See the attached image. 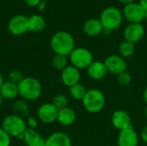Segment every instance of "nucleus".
I'll use <instances>...</instances> for the list:
<instances>
[{
	"label": "nucleus",
	"mask_w": 147,
	"mask_h": 146,
	"mask_svg": "<svg viewBox=\"0 0 147 146\" xmlns=\"http://www.w3.org/2000/svg\"><path fill=\"white\" fill-rule=\"evenodd\" d=\"M59 109L53 103L42 104L37 111L38 119L46 124H51L57 120Z\"/></svg>",
	"instance_id": "9d476101"
},
{
	"label": "nucleus",
	"mask_w": 147,
	"mask_h": 146,
	"mask_svg": "<svg viewBox=\"0 0 147 146\" xmlns=\"http://www.w3.org/2000/svg\"><path fill=\"white\" fill-rule=\"evenodd\" d=\"M81 78L80 71L78 68L71 65L61 71V81L66 87H71L79 83Z\"/></svg>",
	"instance_id": "ddd939ff"
},
{
	"label": "nucleus",
	"mask_w": 147,
	"mask_h": 146,
	"mask_svg": "<svg viewBox=\"0 0 147 146\" xmlns=\"http://www.w3.org/2000/svg\"><path fill=\"white\" fill-rule=\"evenodd\" d=\"M53 66L58 70V71H63L65 68H66L68 65V59L66 56L64 55H59V54H55V56L53 59Z\"/></svg>",
	"instance_id": "b1692460"
},
{
	"label": "nucleus",
	"mask_w": 147,
	"mask_h": 146,
	"mask_svg": "<svg viewBox=\"0 0 147 146\" xmlns=\"http://www.w3.org/2000/svg\"><path fill=\"white\" fill-rule=\"evenodd\" d=\"M144 113H145V116H146V118L147 119V105H146V107L145 108V111H144Z\"/></svg>",
	"instance_id": "4c0bfd02"
},
{
	"label": "nucleus",
	"mask_w": 147,
	"mask_h": 146,
	"mask_svg": "<svg viewBox=\"0 0 147 146\" xmlns=\"http://www.w3.org/2000/svg\"><path fill=\"white\" fill-rule=\"evenodd\" d=\"M87 72L90 78L94 80H101L106 77L108 71L103 62L93 61L87 68Z\"/></svg>",
	"instance_id": "2eb2a0df"
},
{
	"label": "nucleus",
	"mask_w": 147,
	"mask_h": 146,
	"mask_svg": "<svg viewBox=\"0 0 147 146\" xmlns=\"http://www.w3.org/2000/svg\"><path fill=\"white\" fill-rule=\"evenodd\" d=\"M10 136L1 127L0 128V146L10 145Z\"/></svg>",
	"instance_id": "cd10ccee"
},
{
	"label": "nucleus",
	"mask_w": 147,
	"mask_h": 146,
	"mask_svg": "<svg viewBox=\"0 0 147 146\" xmlns=\"http://www.w3.org/2000/svg\"><path fill=\"white\" fill-rule=\"evenodd\" d=\"M84 32L91 37L99 35L104 29L100 19L91 18L87 20L84 24Z\"/></svg>",
	"instance_id": "f3484780"
},
{
	"label": "nucleus",
	"mask_w": 147,
	"mask_h": 146,
	"mask_svg": "<svg viewBox=\"0 0 147 146\" xmlns=\"http://www.w3.org/2000/svg\"><path fill=\"white\" fill-rule=\"evenodd\" d=\"M141 139L147 145V126L143 129V131L141 133Z\"/></svg>",
	"instance_id": "2f4dec72"
},
{
	"label": "nucleus",
	"mask_w": 147,
	"mask_h": 146,
	"mask_svg": "<svg viewBox=\"0 0 147 146\" xmlns=\"http://www.w3.org/2000/svg\"><path fill=\"white\" fill-rule=\"evenodd\" d=\"M19 96L25 101L37 100L42 93L40 83L34 77H27L18 84Z\"/></svg>",
	"instance_id": "f03ea898"
},
{
	"label": "nucleus",
	"mask_w": 147,
	"mask_h": 146,
	"mask_svg": "<svg viewBox=\"0 0 147 146\" xmlns=\"http://www.w3.org/2000/svg\"><path fill=\"white\" fill-rule=\"evenodd\" d=\"M125 40L132 43L140 41L145 35V28L141 23H130L124 30Z\"/></svg>",
	"instance_id": "9b49d317"
},
{
	"label": "nucleus",
	"mask_w": 147,
	"mask_h": 146,
	"mask_svg": "<svg viewBox=\"0 0 147 146\" xmlns=\"http://www.w3.org/2000/svg\"><path fill=\"white\" fill-rule=\"evenodd\" d=\"M12 108H13L15 114L19 115L22 118H25L28 115V112H29L28 105L27 102L23 99L15 102L13 103Z\"/></svg>",
	"instance_id": "412c9836"
},
{
	"label": "nucleus",
	"mask_w": 147,
	"mask_h": 146,
	"mask_svg": "<svg viewBox=\"0 0 147 146\" xmlns=\"http://www.w3.org/2000/svg\"><path fill=\"white\" fill-rule=\"evenodd\" d=\"M86 92H87V89L80 83L69 88L70 96L76 101H83Z\"/></svg>",
	"instance_id": "4be33fe9"
},
{
	"label": "nucleus",
	"mask_w": 147,
	"mask_h": 146,
	"mask_svg": "<svg viewBox=\"0 0 147 146\" xmlns=\"http://www.w3.org/2000/svg\"><path fill=\"white\" fill-rule=\"evenodd\" d=\"M25 3L29 6H36L41 3V0H24Z\"/></svg>",
	"instance_id": "7c9ffc66"
},
{
	"label": "nucleus",
	"mask_w": 147,
	"mask_h": 146,
	"mask_svg": "<svg viewBox=\"0 0 147 146\" xmlns=\"http://www.w3.org/2000/svg\"><path fill=\"white\" fill-rule=\"evenodd\" d=\"M24 77H25L23 76V74L18 70H13L9 74V81L17 85L23 80Z\"/></svg>",
	"instance_id": "a878e982"
},
{
	"label": "nucleus",
	"mask_w": 147,
	"mask_h": 146,
	"mask_svg": "<svg viewBox=\"0 0 147 146\" xmlns=\"http://www.w3.org/2000/svg\"><path fill=\"white\" fill-rule=\"evenodd\" d=\"M146 12L140 3H131L124 6L122 15L130 23H141L146 19Z\"/></svg>",
	"instance_id": "0eeeda50"
},
{
	"label": "nucleus",
	"mask_w": 147,
	"mask_h": 146,
	"mask_svg": "<svg viewBox=\"0 0 147 146\" xmlns=\"http://www.w3.org/2000/svg\"><path fill=\"white\" fill-rule=\"evenodd\" d=\"M26 145L27 146H46V139H44L40 135H39Z\"/></svg>",
	"instance_id": "c85d7f7f"
},
{
	"label": "nucleus",
	"mask_w": 147,
	"mask_h": 146,
	"mask_svg": "<svg viewBox=\"0 0 147 146\" xmlns=\"http://www.w3.org/2000/svg\"><path fill=\"white\" fill-rule=\"evenodd\" d=\"M59 110L63 109L67 107L68 105V98L65 95H58L54 96L53 102H52Z\"/></svg>",
	"instance_id": "393cba45"
},
{
	"label": "nucleus",
	"mask_w": 147,
	"mask_h": 146,
	"mask_svg": "<svg viewBox=\"0 0 147 146\" xmlns=\"http://www.w3.org/2000/svg\"><path fill=\"white\" fill-rule=\"evenodd\" d=\"M143 98H144V101L146 102V103L147 104V87L145 89V90H144V93H143Z\"/></svg>",
	"instance_id": "f704fd0d"
},
{
	"label": "nucleus",
	"mask_w": 147,
	"mask_h": 146,
	"mask_svg": "<svg viewBox=\"0 0 147 146\" xmlns=\"http://www.w3.org/2000/svg\"><path fill=\"white\" fill-rule=\"evenodd\" d=\"M146 21H147V11H146Z\"/></svg>",
	"instance_id": "58836bf2"
},
{
	"label": "nucleus",
	"mask_w": 147,
	"mask_h": 146,
	"mask_svg": "<svg viewBox=\"0 0 147 146\" xmlns=\"http://www.w3.org/2000/svg\"><path fill=\"white\" fill-rule=\"evenodd\" d=\"M46 27L44 18L39 15H34L28 17V31L40 32Z\"/></svg>",
	"instance_id": "aec40b11"
},
{
	"label": "nucleus",
	"mask_w": 147,
	"mask_h": 146,
	"mask_svg": "<svg viewBox=\"0 0 147 146\" xmlns=\"http://www.w3.org/2000/svg\"><path fill=\"white\" fill-rule=\"evenodd\" d=\"M134 52H135L134 44L127 40L122 41L119 46V52L122 58H129L134 55Z\"/></svg>",
	"instance_id": "5701e85b"
},
{
	"label": "nucleus",
	"mask_w": 147,
	"mask_h": 146,
	"mask_svg": "<svg viewBox=\"0 0 147 146\" xmlns=\"http://www.w3.org/2000/svg\"><path fill=\"white\" fill-rule=\"evenodd\" d=\"M140 5L144 8V9L147 11V0H140Z\"/></svg>",
	"instance_id": "473e14b6"
},
{
	"label": "nucleus",
	"mask_w": 147,
	"mask_h": 146,
	"mask_svg": "<svg viewBox=\"0 0 147 146\" xmlns=\"http://www.w3.org/2000/svg\"><path fill=\"white\" fill-rule=\"evenodd\" d=\"M51 47L55 54L67 57L76 48L74 38L68 32L59 31L51 39Z\"/></svg>",
	"instance_id": "f257e3e1"
},
{
	"label": "nucleus",
	"mask_w": 147,
	"mask_h": 146,
	"mask_svg": "<svg viewBox=\"0 0 147 146\" xmlns=\"http://www.w3.org/2000/svg\"><path fill=\"white\" fill-rule=\"evenodd\" d=\"M3 83H4V80H3V77L2 73L0 72V89H1V87H2V85L3 84Z\"/></svg>",
	"instance_id": "c9c22d12"
},
{
	"label": "nucleus",
	"mask_w": 147,
	"mask_h": 146,
	"mask_svg": "<svg viewBox=\"0 0 147 146\" xmlns=\"http://www.w3.org/2000/svg\"><path fill=\"white\" fill-rule=\"evenodd\" d=\"M72 66L78 70L88 68L93 62V55L90 50L84 47H77L69 55Z\"/></svg>",
	"instance_id": "423d86ee"
},
{
	"label": "nucleus",
	"mask_w": 147,
	"mask_h": 146,
	"mask_svg": "<svg viewBox=\"0 0 147 146\" xmlns=\"http://www.w3.org/2000/svg\"><path fill=\"white\" fill-rule=\"evenodd\" d=\"M117 82L121 85V86H128L131 82H132V77L130 73L127 71H124L119 75H117Z\"/></svg>",
	"instance_id": "bb28decb"
},
{
	"label": "nucleus",
	"mask_w": 147,
	"mask_h": 146,
	"mask_svg": "<svg viewBox=\"0 0 147 146\" xmlns=\"http://www.w3.org/2000/svg\"><path fill=\"white\" fill-rule=\"evenodd\" d=\"M118 1H120L121 3H124V4L126 5V4H128V3H134V0H118Z\"/></svg>",
	"instance_id": "72a5a7b5"
},
{
	"label": "nucleus",
	"mask_w": 147,
	"mask_h": 146,
	"mask_svg": "<svg viewBox=\"0 0 147 146\" xmlns=\"http://www.w3.org/2000/svg\"><path fill=\"white\" fill-rule=\"evenodd\" d=\"M0 93L4 100H13L19 96L18 85L11 82L4 81L3 84L0 89Z\"/></svg>",
	"instance_id": "6ab92c4d"
},
{
	"label": "nucleus",
	"mask_w": 147,
	"mask_h": 146,
	"mask_svg": "<svg viewBox=\"0 0 147 146\" xmlns=\"http://www.w3.org/2000/svg\"><path fill=\"white\" fill-rule=\"evenodd\" d=\"M103 63L108 72L115 74L116 76L124 71H127V64L126 60L120 55H110L105 59Z\"/></svg>",
	"instance_id": "6e6552de"
},
{
	"label": "nucleus",
	"mask_w": 147,
	"mask_h": 146,
	"mask_svg": "<svg viewBox=\"0 0 147 146\" xmlns=\"http://www.w3.org/2000/svg\"><path fill=\"white\" fill-rule=\"evenodd\" d=\"M3 96H2V95H1V93H0V107L2 106V104H3Z\"/></svg>",
	"instance_id": "e433bc0d"
},
{
	"label": "nucleus",
	"mask_w": 147,
	"mask_h": 146,
	"mask_svg": "<svg viewBox=\"0 0 147 146\" xmlns=\"http://www.w3.org/2000/svg\"><path fill=\"white\" fill-rule=\"evenodd\" d=\"M82 102L84 108L91 114L101 112L106 103L103 93L97 89H88Z\"/></svg>",
	"instance_id": "7ed1b4c3"
},
{
	"label": "nucleus",
	"mask_w": 147,
	"mask_h": 146,
	"mask_svg": "<svg viewBox=\"0 0 147 146\" xmlns=\"http://www.w3.org/2000/svg\"><path fill=\"white\" fill-rule=\"evenodd\" d=\"M8 29L13 35H22L28 31V17L18 15L10 19L8 24Z\"/></svg>",
	"instance_id": "1a4fd4ad"
},
{
	"label": "nucleus",
	"mask_w": 147,
	"mask_h": 146,
	"mask_svg": "<svg viewBox=\"0 0 147 146\" xmlns=\"http://www.w3.org/2000/svg\"><path fill=\"white\" fill-rule=\"evenodd\" d=\"M46 146H71V140L66 133L57 132L46 139Z\"/></svg>",
	"instance_id": "dca6fc26"
},
{
	"label": "nucleus",
	"mask_w": 147,
	"mask_h": 146,
	"mask_svg": "<svg viewBox=\"0 0 147 146\" xmlns=\"http://www.w3.org/2000/svg\"><path fill=\"white\" fill-rule=\"evenodd\" d=\"M27 122L24 118L15 114L6 116L2 122V128L10 136L19 138L26 131Z\"/></svg>",
	"instance_id": "20e7f679"
},
{
	"label": "nucleus",
	"mask_w": 147,
	"mask_h": 146,
	"mask_svg": "<svg viewBox=\"0 0 147 146\" xmlns=\"http://www.w3.org/2000/svg\"><path fill=\"white\" fill-rule=\"evenodd\" d=\"M57 120L62 126H71L76 120V113L72 108L66 107L63 109L59 110Z\"/></svg>",
	"instance_id": "a211bd4d"
},
{
	"label": "nucleus",
	"mask_w": 147,
	"mask_h": 146,
	"mask_svg": "<svg viewBox=\"0 0 147 146\" xmlns=\"http://www.w3.org/2000/svg\"><path fill=\"white\" fill-rule=\"evenodd\" d=\"M117 145L118 146H138L139 136L132 126L120 132Z\"/></svg>",
	"instance_id": "f8f14e48"
},
{
	"label": "nucleus",
	"mask_w": 147,
	"mask_h": 146,
	"mask_svg": "<svg viewBox=\"0 0 147 146\" xmlns=\"http://www.w3.org/2000/svg\"><path fill=\"white\" fill-rule=\"evenodd\" d=\"M123 15L116 7L105 8L100 15V21L102 24L103 29L107 31H113L118 28L121 25Z\"/></svg>",
	"instance_id": "39448f33"
},
{
	"label": "nucleus",
	"mask_w": 147,
	"mask_h": 146,
	"mask_svg": "<svg viewBox=\"0 0 147 146\" xmlns=\"http://www.w3.org/2000/svg\"><path fill=\"white\" fill-rule=\"evenodd\" d=\"M112 124L120 132L132 126L128 113L123 109H118L114 112L112 115Z\"/></svg>",
	"instance_id": "4468645a"
},
{
	"label": "nucleus",
	"mask_w": 147,
	"mask_h": 146,
	"mask_svg": "<svg viewBox=\"0 0 147 146\" xmlns=\"http://www.w3.org/2000/svg\"><path fill=\"white\" fill-rule=\"evenodd\" d=\"M27 125L29 126V128H32V129H35L37 126H38V121L34 117H31V116H28L27 117Z\"/></svg>",
	"instance_id": "c756f323"
}]
</instances>
